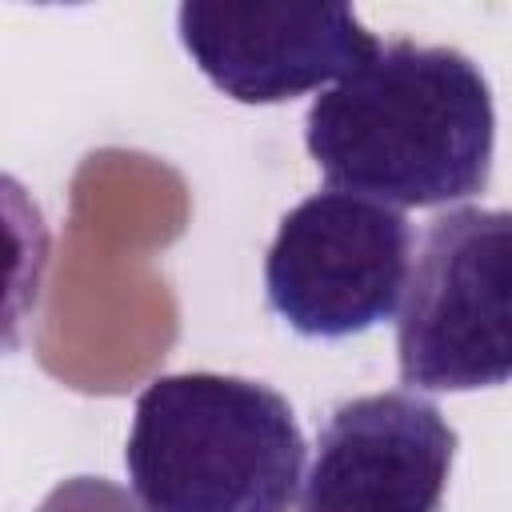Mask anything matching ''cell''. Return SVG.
Listing matches in <instances>:
<instances>
[{
	"mask_svg": "<svg viewBox=\"0 0 512 512\" xmlns=\"http://www.w3.org/2000/svg\"><path fill=\"white\" fill-rule=\"evenodd\" d=\"M304 144L340 192L392 208L460 204L492 176V88L460 48L380 40L312 100Z\"/></svg>",
	"mask_w": 512,
	"mask_h": 512,
	"instance_id": "6da1fadb",
	"label": "cell"
},
{
	"mask_svg": "<svg viewBox=\"0 0 512 512\" xmlns=\"http://www.w3.org/2000/svg\"><path fill=\"white\" fill-rule=\"evenodd\" d=\"M124 464L148 512H288L304 432L260 380L176 372L140 392Z\"/></svg>",
	"mask_w": 512,
	"mask_h": 512,
	"instance_id": "7a4b0ae2",
	"label": "cell"
},
{
	"mask_svg": "<svg viewBox=\"0 0 512 512\" xmlns=\"http://www.w3.org/2000/svg\"><path fill=\"white\" fill-rule=\"evenodd\" d=\"M396 356L412 392L512 380V208L460 204L428 220L396 312Z\"/></svg>",
	"mask_w": 512,
	"mask_h": 512,
	"instance_id": "3957f363",
	"label": "cell"
},
{
	"mask_svg": "<svg viewBox=\"0 0 512 512\" xmlns=\"http://www.w3.org/2000/svg\"><path fill=\"white\" fill-rule=\"evenodd\" d=\"M408 272L412 228L404 212L328 188L280 220L264 256V292L272 312L300 336L340 340L392 320Z\"/></svg>",
	"mask_w": 512,
	"mask_h": 512,
	"instance_id": "277c9868",
	"label": "cell"
},
{
	"mask_svg": "<svg viewBox=\"0 0 512 512\" xmlns=\"http://www.w3.org/2000/svg\"><path fill=\"white\" fill-rule=\"evenodd\" d=\"M192 64L240 104H284L364 64L380 40L348 4H212L176 12Z\"/></svg>",
	"mask_w": 512,
	"mask_h": 512,
	"instance_id": "5b68a950",
	"label": "cell"
},
{
	"mask_svg": "<svg viewBox=\"0 0 512 512\" xmlns=\"http://www.w3.org/2000/svg\"><path fill=\"white\" fill-rule=\"evenodd\" d=\"M456 432L412 388L344 400L316 436L300 512H440Z\"/></svg>",
	"mask_w": 512,
	"mask_h": 512,
	"instance_id": "8992f818",
	"label": "cell"
},
{
	"mask_svg": "<svg viewBox=\"0 0 512 512\" xmlns=\"http://www.w3.org/2000/svg\"><path fill=\"white\" fill-rule=\"evenodd\" d=\"M36 512H148L136 492L104 480V476H68L60 480Z\"/></svg>",
	"mask_w": 512,
	"mask_h": 512,
	"instance_id": "52a82bcc",
	"label": "cell"
}]
</instances>
